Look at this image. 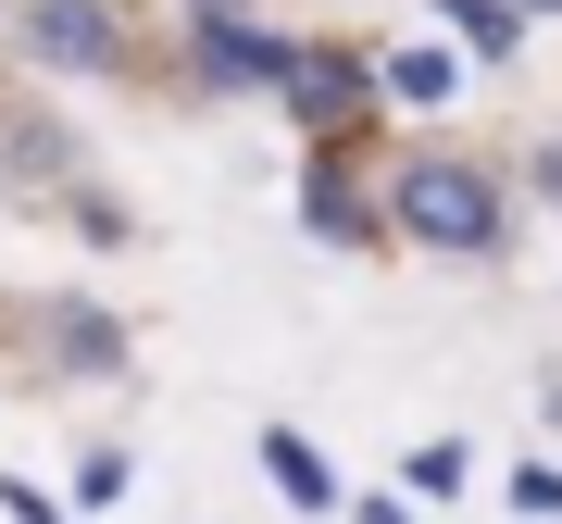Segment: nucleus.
Listing matches in <instances>:
<instances>
[{"mask_svg":"<svg viewBox=\"0 0 562 524\" xmlns=\"http://www.w3.org/2000/svg\"><path fill=\"white\" fill-rule=\"evenodd\" d=\"M387 225H401L413 250H438V262H487V250L513 238V201H501V175H487V162L413 150L401 175H387Z\"/></svg>","mask_w":562,"mask_h":524,"instance_id":"f257e3e1","label":"nucleus"},{"mask_svg":"<svg viewBox=\"0 0 562 524\" xmlns=\"http://www.w3.org/2000/svg\"><path fill=\"white\" fill-rule=\"evenodd\" d=\"M276 101L301 113V125H338V113L375 101V62H362V50H288L276 62Z\"/></svg>","mask_w":562,"mask_h":524,"instance_id":"7ed1b4c3","label":"nucleus"},{"mask_svg":"<svg viewBox=\"0 0 562 524\" xmlns=\"http://www.w3.org/2000/svg\"><path fill=\"white\" fill-rule=\"evenodd\" d=\"M276 62H288V38H262L238 13H201V76L213 88H276Z\"/></svg>","mask_w":562,"mask_h":524,"instance_id":"20e7f679","label":"nucleus"},{"mask_svg":"<svg viewBox=\"0 0 562 524\" xmlns=\"http://www.w3.org/2000/svg\"><path fill=\"white\" fill-rule=\"evenodd\" d=\"M438 13L462 25V50H475V62H513V50H525V13H513V0H438Z\"/></svg>","mask_w":562,"mask_h":524,"instance_id":"0eeeda50","label":"nucleus"},{"mask_svg":"<svg viewBox=\"0 0 562 524\" xmlns=\"http://www.w3.org/2000/svg\"><path fill=\"white\" fill-rule=\"evenodd\" d=\"M350 524H425V512H401V500H375V487H362V500H350Z\"/></svg>","mask_w":562,"mask_h":524,"instance_id":"9b49d317","label":"nucleus"},{"mask_svg":"<svg viewBox=\"0 0 562 524\" xmlns=\"http://www.w3.org/2000/svg\"><path fill=\"white\" fill-rule=\"evenodd\" d=\"M63 350H76V375H113L125 363V338H113L101 312H63Z\"/></svg>","mask_w":562,"mask_h":524,"instance_id":"1a4fd4ad","label":"nucleus"},{"mask_svg":"<svg viewBox=\"0 0 562 524\" xmlns=\"http://www.w3.org/2000/svg\"><path fill=\"white\" fill-rule=\"evenodd\" d=\"M13 38L38 62H63V76H113L125 62V0H25Z\"/></svg>","mask_w":562,"mask_h":524,"instance_id":"f03ea898","label":"nucleus"},{"mask_svg":"<svg viewBox=\"0 0 562 524\" xmlns=\"http://www.w3.org/2000/svg\"><path fill=\"white\" fill-rule=\"evenodd\" d=\"M462 475H475V449H462V437H425V449H413V500H450Z\"/></svg>","mask_w":562,"mask_h":524,"instance_id":"6e6552de","label":"nucleus"},{"mask_svg":"<svg viewBox=\"0 0 562 524\" xmlns=\"http://www.w3.org/2000/svg\"><path fill=\"white\" fill-rule=\"evenodd\" d=\"M513 512H538V524H550V512H562V475H550V463H525V475H513Z\"/></svg>","mask_w":562,"mask_h":524,"instance_id":"9d476101","label":"nucleus"},{"mask_svg":"<svg viewBox=\"0 0 562 524\" xmlns=\"http://www.w3.org/2000/svg\"><path fill=\"white\" fill-rule=\"evenodd\" d=\"M538 187H550V201H562V138H538Z\"/></svg>","mask_w":562,"mask_h":524,"instance_id":"f8f14e48","label":"nucleus"},{"mask_svg":"<svg viewBox=\"0 0 562 524\" xmlns=\"http://www.w3.org/2000/svg\"><path fill=\"white\" fill-rule=\"evenodd\" d=\"M262 475H276L288 512H325V500H338V475H325V449L301 437V424H276V437H262Z\"/></svg>","mask_w":562,"mask_h":524,"instance_id":"39448f33","label":"nucleus"},{"mask_svg":"<svg viewBox=\"0 0 562 524\" xmlns=\"http://www.w3.org/2000/svg\"><path fill=\"white\" fill-rule=\"evenodd\" d=\"M375 88H387V101H450L462 62H450L438 38H413V50H387V62H375Z\"/></svg>","mask_w":562,"mask_h":524,"instance_id":"423d86ee","label":"nucleus"},{"mask_svg":"<svg viewBox=\"0 0 562 524\" xmlns=\"http://www.w3.org/2000/svg\"><path fill=\"white\" fill-rule=\"evenodd\" d=\"M513 13H562V0H513Z\"/></svg>","mask_w":562,"mask_h":524,"instance_id":"ddd939ff","label":"nucleus"}]
</instances>
